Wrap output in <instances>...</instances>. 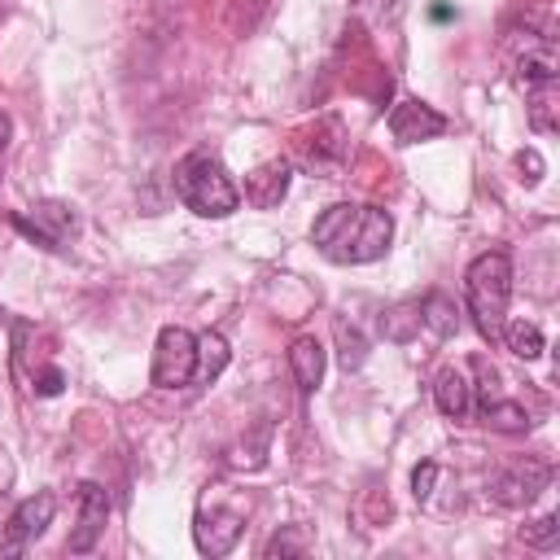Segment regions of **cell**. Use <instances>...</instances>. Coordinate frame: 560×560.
Returning <instances> with one entry per match:
<instances>
[{"label": "cell", "instance_id": "1", "mask_svg": "<svg viewBox=\"0 0 560 560\" xmlns=\"http://www.w3.org/2000/svg\"><path fill=\"white\" fill-rule=\"evenodd\" d=\"M311 241L328 262L363 267V262L385 258V249L394 241V219H389V210L368 206V201H337L315 219Z\"/></svg>", "mask_w": 560, "mask_h": 560}, {"label": "cell", "instance_id": "2", "mask_svg": "<svg viewBox=\"0 0 560 560\" xmlns=\"http://www.w3.org/2000/svg\"><path fill=\"white\" fill-rule=\"evenodd\" d=\"M171 184H175V197H179L192 214H201V219H228V214L241 206V188L232 184L228 166H223L214 153H206V149L179 158Z\"/></svg>", "mask_w": 560, "mask_h": 560}, {"label": "cell", "instance_id": "3", "mask_svg": "<svg viewBox=\"0 0 560 560\" xmlns=\"http://www.w3.org/2000/svg\"><path fill=\"white\" fill-rule=\"evenodd\" d=\"M464 298L477 332L486 341H499L508 324V298H512V258L503 249H486L464 271Z\"/></svg>", "mask_w": 560, "mask_h": 560}, {"label": "cell", "instance_id": "4", "mask_svg": "<svg viewBox=\"0 0 560 560\" xmlns=\"http://www.w3.org/2000/svg\"><path fill=\"white\" fill-rule=\"evenodd\" d=\"M547 481H551V464L525 455V459H512V464L494 468V472L486 477V494H490L499 508H525V503H534V499L547 490Z\"/></svg>", "mask_w": 560, "mask_h": 560}, {"label": "cell", "instance_id": "5", "mask_svg": "<svg viewBox=\"0 0 560 560\" xmlns=\"http://www.w3.org/2000/svg\"><path fill=\"white\" fill-rule=\"evenodd\" d=\"M192 376H197V337L179 324L162 328L158 346H153V385L158 389H179Z\"/></svg>", "mask_w": 560, "mask_h": 560}, {"label": "cell", "instance_id": "6", "mask_svg": "<svg viewBox=\"0 0 560 560\" xmlns=\"http://www.w3.org/2000/svg\"><path fill=\"white\" fill-rule=\"evenodd\" d=\"M512 66H516V79H521L525 88H534V83H556L560 57H556V35H551L547 22H542L538 31L525 26V35H516V57H512Z\"/></svg>", "mask_w": 560, "mask_h": 560}, {"label": "cell", "instance_id": "7", "mask_svg": "<svg viewBox=\"0 0 560 560\" xmlns=\"http://www.w3.org/2000/svg\"><path fill=\"white\" fill-rule=\"evenodd\" d=\"M13 228L44 249H61V241L74 232V210L66 201H35L31 214H13Z\"/></svg>", "mask_w": 560, "mask_h": 560}, {"label": "cell", "instance_id": "8", "mask_svg": "<svg viewBox=\"0 0 560 560\" xmlns=\"http://www.w3.org/2000/svg\"><path fill=\"white\" fill-rule=\"evenodd\" d=\"M52 512H57V499L48 494V490H35L31 499H22L18 508H13V516H9V525H4V556H13V551H22L26 542H35L48 525H52Z\"/></svg>", "mask_w": 560, "mask_h": 560}, {"label": "cell", "instance_id": "9", "mask_svg": "<svg viewBox=\"0 0 560 560\" xmlns=\"http://www.w3.org/2000/svg\"><path fill=\"white\" fill-rule=\"evenodd\" d=\"M302 158H306L311 171H319V175H337V171L346 166V158H350L346 127H341L337 118H319V122L311 127V136L302 140Z\"/></svg>", "mask_w": 560, "mask_h": 560}, {"label": "cell", "instance_id": "10", "mask_svg": "<svg viewBox=\"0 0 560 560\" xmlns=\"http://www.w3.org/2000/svg\"><path fill=\"white\" fill-rule=\"evenodd\" d=\"M446 127H451L446 114H438L433 105H424V101H416V96H407V101H398V105L389 109V136H394L398 144L433 140V136H442Z\"/></svg>", "mask_w": 560, "mask_h": 560}, {"label": "cell", "instance_id": "11", "mask_svg": "<svg viewBox=\"0 0 560 560\" xmlns=\"http://www.w3.org/2000/svg\"><path fill=\"white\" fill-rule=\"evenodd\" d=\"M105 521H109V494H105V486L83 481L79 486V525L70 529L66 551H74V556L92 551L101 542V534H105Z\"/></svg>", "mask_w": 560, "mask_h": 560}, {"label": "cell", "instance_id": "12", "mask_svg": "<svg viewBox=\"0 0 560 560\" xmlns=\"http://www.w3.org/2000/svg\"><path fill=\"white\" fill-rule=\"evenodd\" d=\"M289 179H293V166L284 158H271V162H262V166H254L245 175V201L258 206V210H271V206L284 201Z\"/></svg>", "mask_w": 560, "mask_h": 560}, {"label": "cell", "instance_id": "13", "mask_svg": "<svg viewBox=\"0 0 560 560\" xmlns=\"http://www.w3.org/2000/svg\"><path fill=\"white\" fill-rule=\"evenodd\" d=\"M241 529H245L241 512H201L197 525H192V538H197L201 556H228L236 547Z\"/></svg>", "mask_w": 560, "mask_h": 560}, {"label": "cell", "instance_id": "14", "mask_svg": "<svg viewBox=\"0 0 560 560\" xmlns=\"http://www.w3.org/2000/svg\"><path fill=\"white\" fill-rule=\"evenodd\" d=\"M289 368H293L298 389H302V394H315V389H319V381H324V368H328L324 341H319V337H311V332L293 337V346H289Z\"/></svg>", "mask_w": 560, "mask_h": 560}, {"label": "cell", "instance_id": "15", "mask_svg": "<svg viewBox=\"0 0 560 560\" xmlns=\"http://www.w3.org/2000/svg\"><path fill=\"white\" fill-rule=\"evenodd\" d=\"M433 402L446 420H468L472 416V385L459 368H442L433 376Z\"/></svg>", "mask_w": 560, "mask_h": 560}, {"label": "cell", "instance_id": "16", "mask_svg": "<svg viewBox=\"0 0 560 560\" xmlns=\"http://www.w3.org/2000/svg\"><path fill=\"white\" fill-rule=\"evenodd\" d=\"M420 328H429L438 341L455 337L459 332V306L446 293H424V302H420Z\"/></svg>", "mask_w": 560, "mask_h": 560}, {"label": "cell", "instance_id": "17", "mask_svg": "<svg viewBox=\"0 0 560 560\" xmlns=\"http://www.w3.org/2000/svg\"><path fill=\"white\" fill-rule=\"evenodd\" d=\"M477 416H481V424H490V429H499V433H525L534 420H529V411L521 407V402H512L508 394L503 398H490V402H481V407H472Z\"/></svg>", "mask_w": 560, "mask_h": 560}, {"label": "cell", "instance_id": "18", "mask_svg": "<svg viewBox=\"0 0 560 560\" xmlns=\"http://www.w3.org/2000/svg\"><path fill=\"white\" fill-rule=\"evenodd\" d=\"M529 127L534 131H556L560 127V96H556V83H534L529 88Z\"/></svg>", "mask_w": 560, "mask_h": 560}, {"label": "cell", "instance_id": "19", "mask_svg": "<svg viewBox=\"0 0 560 560\" xmlns=\"http://www.w3.org/2000/svg\"><path fill=\"white\" fill-rule=\"evenodd\" d=\"M381 332L394 346H407L420 332V302H398L389 311H381Z\"/></svg>", "mask_w": 560, "mask_h": 560}, {"label": "cell", "instance_id": "20", "mask_svg": "<svg viewBox=\"0 0 560 560\" xmlns=\"http://www.w3.org/2000/svg\"><path fill=\"white\" fill-rule=\"evenodd\" d=\"M499 341H503V346H508L516 359H538V354L547 350L542 328H538V324H529V319H512V324H503Z\"/></svg>", "mask_w": 560, "mask_h": 560}, {"label": "cell", "instance_id": "21", "mask_svg": "<svg viewBox=\"0 0 560 560\" xmlns=\"http://www.w3.org/2000/svg\"><path fill=\"white\" fill-rule=\"evenodd\" d=\"M332 341H337V363L346 372H359L368 363V337L350 319H332Z\"/></svg>", "mask_w": 560, "mask_h": 560}, {"label": "cell", "instance_id": "22", "mask_svg": "<svg viewBox=\"0 0 560 560\" xmlns=\"http://www.w3.org/2000/svg\"><path fill=\"white\" fill-rule=\"evenodd\" d=\"M228 359H232V350H228V341L219 337V332H201L197 337V376L192 381H219V372L228 368Z\"/></svg>", "mask_w": 560, "mask_h": 560}, {"label": "cell", "instance_id": "23", "mask_svg": "<svg viewBox=\"0 0 560 560\" xmlns=\"http://www.w3.org/2000/svg\"><path fill=\"white\" fill-rule=\"evenodd\" d=\"M521 538H525V547H538V551L556 547V542H560V516H556V512L538 516L534 525H525V529H521Z\"/></svg>", "mask_w": 560, "mask_h": 560}, {"label": "cell", "instance_id": "24", "mask_svg": "<svg viewBox=\"0 0 560 560\" xmlns=\"http://www.w3.org/2000/svg\"><path fill=\"white\" fill-rule=\"evenodd\" d=\"M302 551H306V538H302L293 525H284L280 534H271V538H267L262 560H276V556H302Z\"/></svg>", "mask_w": 560, "mask_h": 560}, {"label": "cell", "instance_id": "25", "mask_svg": "<svg viewBox=\"0 0 560 560\" xmlns=\"http://www.w3.org/2000/svg\"><path fill=\"white\" fill-rule=\"evenodd\" d=\"M433 486H438V464L424 459V464L411 472V494H416V503H429V499H433Z\"/></svg>", "mask_w": 560, "mask_h": 560}, {"label": "cell", "instance_id": "26", "mask_svg": "<svg viewBox=\"0 0 560 560\" xmlns=\"http://www.w3.org/2000/svg\"><path fill=\"white\" fill-rule=\"evenodd\" d=\"M61 385H66L61 368H44V372L35 376V394H39V398H52V394H61Z\"/></svg>", "mask_w": 560, "mask_h": 560}, {"label": "cell", "instance_id": "27", "mask_svg": "<svg viewBox=\"0 0 560 560\" xmlns=\"http://www.w3.org/2000/svg\"><path fill=\"white\" fill-rule=\"evenodd\" d=\"M516 166L525 171V175H521L525 184H538V179H542V158H538L534 149H521V153H516Z\"/></svg>", "mask_w": 560, "mask_h": 560}, {"label": "cell", "instance_id": "28", "mask_svg": "<svg viewBox=\"0 0 560 560\" xmlns=\"http://www.w3.org/2000/svg\"><path fill=\"white\" fill-rule=\"evenodd\" d=\"M402 4H407V0H372V9H376V18H381V22H398Z\"/></svg>", "mask_w": 560, "mask_h": 560}, {"label": "cell", "instance_id": "29", "mask_svg": "<svg viewBox=\"0 0 560 560\" xmlns=\"http://www.w3.org/2000/svg\"><path fill=\"white\" fill-rule=\"evenodd\" d=\"M9 131H13V122H9V114H0V153H4V144H9Z\"/></svg>", "mask_w": 560, "mask_h": 560}, {"label": "cell", "instance_id": "30", "mask_svg": "<svg viewBox=\"0 0 560 560\" xmlns=\"http://www.w3.org/2000/svg\"><path fill=\"white\" fill-rule=\"evenodd\" d=\"M0 319H4V311H0Z\"/></svg>", "mask_w": 560, "mask_h": 560}]
</instances>
